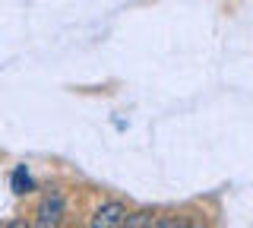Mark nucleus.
Wrapping results in <instances>:
<instances>
[{
	"label": "nucleus",
	"instance_id": "f257e3e1",
	"mask_svg": "<svg viewBox=\"0 0 253 228\" xmlns=\"http://www.w3.org/2000/svg\"><path fill=\"white\" fill-rule=\"evenodd\" d=\"M35 222H38V228H57L63 222V193L60 190H51V193L42 196Z\"/></svg>",
	"mask_w": 253,
	"mask_h": 228
},
{
	"label": "nucleus",
	"instance_id": "f03ea898",
	"mask_svg": "<svg viewBox=\"0 0 253 228\" xmlns=\"http://www.w3.org/2000/svg\"><path fill=\"white\" fill-rule=\"evenodd\" d=\"M124 219H126V206L121 200H108V203H101V206L95 209L89 228H121Z\"/></svg>",
	"mask_w": 253,
	"mask_h": 228
},
{
	"label": "nucleus",
	"instance_id": "7ed1b4c3",
	"mask_svg": "<svg viewBox=\"0 0 253 228\" xmlns=\"http://www.w3.org/2000/svg\"><path fill=\"white\" fill-rule=\"evenodd\" d=\"M32 187H35V181H32V175L26 171V165H19V168L13 171V193H29Z\"/></svg>",
	"mask_w": 253,
	"mask_h": 228
},
{
	"label": "nucleus",
	"instance_id": "20e7f679",
	"mask_svg": "<svg viewBox=\"0 0 253 228\" xmlns=\"http://www.w3.org/2000/svg\"><path fill=\"white\" fill-rule=\"evenodd\" d=\"M149 222H152V212H149V209H139V212H133V216L126 212V219L121 222V228H146Z\"/></svg>",
	"mask_w": 253,
	"mask_h": 228
},
{
	"label": "nucleus",
	"instance_id": "39448f33",
	"mask_svg": "<svg viewBox=\"0 0 253 228\" xmlns=\"http://www.w3.org/2000/svg\"><path fill=\"white\" fill-rule=\"evenodd\" d=\"M146 228H177V219H152Z\"/></svg>",
	"mask_w": 253,
	"mask_h": 228
},
{
	"label": "nucleus",
	"instance_id": "423d86ee",
	"mask_svg": "<svg viewBox=\"0 0 253 228\" xmlns=\"http://www.w3.org/2000/svg\"><path fill=\"white\" fill-rule=\"evenodd\" d=\"M177 228H206L203 222H177Z\"/></svg>",
	"mask_w": 253,
	"mask_h": 228
},
{
	"label": "nucleus",
	"instance_id": "0eeeda50",
	"mask_svg": "<svg viewBox=\"0 0 253 228\" xmlns=\"http://www.w3.org/2000/svg\"><path fill=\"white\" fill-rule=\"evenodd\" d=\"M6 228H29V225L22 222V219H16V222H10V225H6Z\"/></svg>",
	"mask_w": 253,
	"mask_h": 228
}]
</instances>
